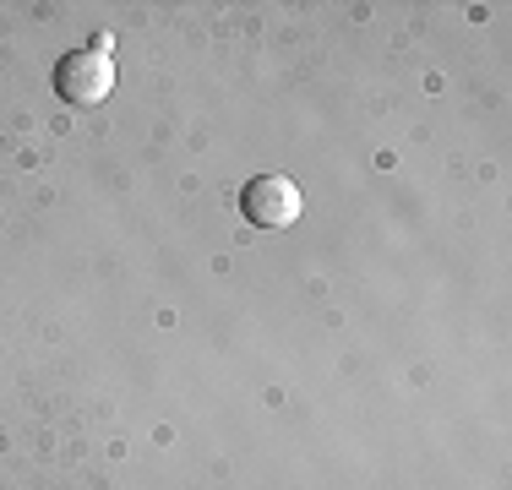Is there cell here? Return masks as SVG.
<instances>
[{
    "mask_svg": "<svg viewBox=\"0 0 512 490\" xmlns=\"http://www.w3.org/2000/svg\"><path fill=\"white\" fill-rule=\"evenodd\" d=\"M115 93V60H109V39H99L93 49H71L55 66V98L71 109H93Z\"/></svg>",
    "mask_w": 512,
    "mask_h": 490,
    "instance_id": "6da1fadb",
    "label": "cell"
},
{
    "mask_svg": "<svg viewBox=\"0 0 512 490\" xmlns=\"http://www.w3.org/2000/svg\"><path fill=\"white\" fill-rule=\"evenodd\" d=\"M240 213H246V224H256V229H289L306 213V191L289 175H256L251 186L240 191Z\"/></svg>",
    "mask_w": 512,
    "mask_h": 490,
    "instance_id": "7a4b0ae2",
    "label": "cell"
}]
</instances>
